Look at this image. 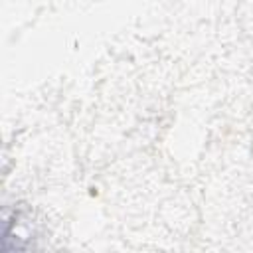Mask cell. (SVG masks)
Masks as SVG:
<instances>
[{
  "mask_svg": "<svg viewBox=\"0 0 253 253\" xmlns=\"http://www.w3.org/2000/svg\"><path fill=\"white\" fill-rule=\"evenodd\" d=\"M16 235V241L12 245V249H26L32 247L30 239H32V225L28 223V219L24 217L22 211L14 210V213H6L4 217V235Z\"/></svg>",
  "mask_w": 253,
  "mask_h": 253,
  "instance_id": "6da1fadb",
  "label": "cell"
}]
</instances>
